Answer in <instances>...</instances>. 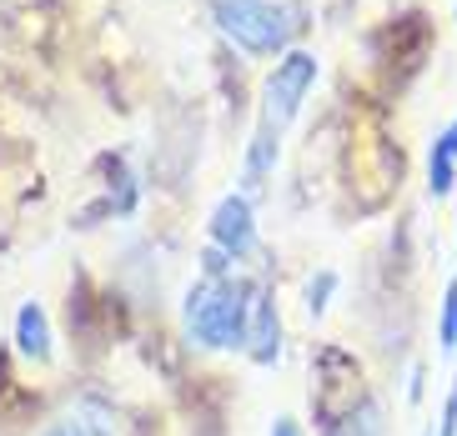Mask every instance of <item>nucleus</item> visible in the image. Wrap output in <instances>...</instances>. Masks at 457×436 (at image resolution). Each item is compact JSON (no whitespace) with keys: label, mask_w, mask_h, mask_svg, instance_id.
Returning a JSON list of instances; mask_svg holds the SVG:
<instances>
[{"label":"nucleus","mask_w":457,"mask_h":436,"mask_svg":"<svg viewBox=\"0 0 457 436\" xmlns=\"http://www.w3.org/2000/svg\"><path fill=\"white\" fill-rule=\"evenodd\" d=\"M332 291H337V271H322V276L307 281V311H312V317H322V311H327Z\"/></svg>","instance_id":"11"},{"label":"nucleus","mask_w":457,"mask_h":436,"mask_svg":"<svg viewBox=\"0 0 457 436\" xmlns=\"http://www.w3.org/2000/svg\"><path fill=\"white\" fill-rule=\"evenodd\" d=\"M15 351L26 361H51V321H46V311L36 301H26L21 311H15Z\"/></svg>","instance_id":"6"},{"label":"nucleus","mask_w":457,"mask_h":436,"mask_svg":"<svg viewBox=\"0 0 457 436\" xmlns=\"http://www.w3.org/2000/svg\"><path fill=\"white\" fill-rule=\"evenodd\" d=\"M312 80H317V55L312 51H287L282 61H277V70L267 76V86H262V131L282 136L287 126H292V116L302 111V101H307Z\"/></svg>","instance_id":"3"},{"label":"nucleus","mask_w":457,"mask_h":436,"mask_svg":"<svg viewBox=\"0 0 457 436\" xmlns=\"http://www.w3.org/2000/svg\"><path fill=\"white\" fill-rule=\"evenodd\" d=\"M457 185V120L447 131H437L432 141V160H428V191L432 196H447Z\"/></svg>","instance_id":"7"},{"label":"nucleus","mask_w":457,"mask_h":436,"mask_svg":"<svg viewBox=\"0 0 457 436\" xmlns=\"http://www.w3.org/2000/svg\"><path fill=\"white\" fill-rule=\"evenodd\" d=\"M46 436H86V432H81V422H61V426H51Z\"/></svg>","instance_id":"13"},{"label":"nucleus","mask_w":457,"mask_h":436,"mask_svg":"<svg viewBox=\"0 0 457 436\" xmlns=\"http://www.w3.org/2000/svg\"><path fill=\"white\" fill-rule=\"evenodd\" d=\"M277 151H282V136H271V131H262V126H256L252 145H246V171H242L246 191H256V185L267 181V171L277 166Z\"/></svg>","instance_id":"8"},{"label":"nucleus","mask_w":457,"mask_h":436,"mask_svg":"<svg viewBox=\"0 0 457 436\" xmlns=\"http://www.w3.org/2000/svg\"><path fill=\"white\" fill-rule=\"evenodd\" d=\"M252 291L242 281H196L187 296V336L202 351H246V326H252Z\"/></svg>","instance_id":"1"},{"label":"nucleus","mask_w":457,"mask_h":436,"mask_svg":"<svg viewBox=\"0 0 457 436\" xmlns=\"http://www.w3.org/2000/svg\"><path fill=\"white\" fill-rule=\"evenodd\" d=\"M437 346L457 351V281H447L443 291V317H437Z\"/></svg>","instance_id":"10"},{"label":"nucleus","mask_w":457,"mask_h":436,"mask_svg":"<svg viewBox=\"0 0 457 436\" xmlns=\"http://www.w3.org/2000/svg\"><path fill=\"white\" fill-rule=\"evenodd\" d=\"M212 15L221 26V36L237 40L252 55L287 51L296 26H302L292 5H271V0H212Z\"/></svg>","instance_id":"2"},{"label":"nucleus","mask_w":457,"mask_h":436,"mask_svg":"<svg viewBox=\"0 0 457 436\" xmlns=\"http://www.w3.org/2000/svg\"><path fill=\"white\" fill-rule=\"evenodd\" d=\"M246 357H252L256 366H271V361L282 357V317H277V301H271V296H256V301H252Z\"/></svg>","instance_id":"5"},{"label":"nucleus","mask_w":457,"mask_h":436,"mask_svg":"<svg viewBox=\"0 0 457 436\" xmlns=\"http://www.w3.org/2000/svg\"><path fill=\"white\" fill-rule=\"evenodd\" d=\"M212 241L221 246L227 256H246L256 246V216H252V201L246 196H227L216 201L212 211Z\"/></svg>","instance_id":"4"},{"label":"nucleus","mask_w":457,"mask_h":436,"mask_svg":"<svg viewBox=\"0 0 457 436\" xmlns=\"http://www.w3.org/2000/svg\"><path fill=\"white\" fill-rule=\"evenodd\" d=\"M271 436H302V426H296L292 416H277V426H271Z\"/></svg>","instance_id":"12"},{"label":"nucleus","mask_w":457,"mask_h":436,"mask_svg":"<svg viewBox=\"0 0 457 436\" xmlns=\"http://www.w3.org/2000/svg\"><path fill=\"white\" fill-rule=\"evenodd\" d=\"M327 436H382V416H377L372 401H367V407H352L342 422L327 426Z\"/></svg>","instance_id":"9"}]
</instances>
